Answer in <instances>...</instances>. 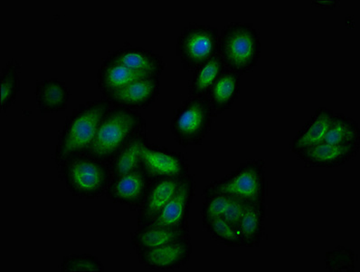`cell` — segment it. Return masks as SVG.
<instances>
[{
    "instance_id": "cell-1",
    "label": "cell",
    "mask_w": 360,
    "mask_h": 272,
    "mask_svg": "<svg viewBox=\"0 0 360 272\" xmlns=\"http://www.w3.org/2000/svg\"><path fill=\"white\" fill-rule=\"evenodd\" d=\"M112 104L104 97L87 101L72 111L60 132L53 154V161L58 167L72 157L86 153L101 121Z\"/></svg>"
},
{
    "instance_id": "cell-2",
    "label": "cell",
    "mask_w": 360,
    "mask_h": 272,
    "mask_svg": "<svg viewBox=\"0 0 360 272\" xmlns=\"http://www.w3.org/2000/svg\"><path fill=\"white\" fill-rule=\"evenodd\" d=\"M145 128L146 121L137 110L110 107L85 154L107 163L136 132Z\"/></svg>"
},
{
    "instance_id": "cell-3",
    "label": "cell",
    "mask_w": 360,
    "mask_h": 272,
    "mask_svg": "<svg viewBox=\"0 0 360 272\" xmlns=\"http://www.w3.org/2000/svg\"><path fill=\"white\" fill-rule=\"evenodd\" d=\"M219 54L227 69L240 75L252 72L261 58L260 31L250 22H229L219 33Z\"/></svg>"
},
{
    "instance_id": "cell-4",
    "label": "cell",
    "mask_w": 360,
    "mask_h": 272,
    "mask_svg": "<svg viewBox=\"0 0 360 272\" xmlns=\"http://www.w3.org/2000/svg\"><path fill=\"white\" fill-rule=\"evenodd\" d=\"M213 194L229 195L248 204L266 202L268 180L264 161L251 158L223 178L208 183L202 196L206 198Z\"/></svg>"
},
{
    "instance_id": "cell-5",
    "label": "cell",
    "mask_w": 360,
    "mask_h": 272,
    "mask_svg": "<svg viewBox=\"0 0 360 272\" xmlns=\"http://www.w3.org/2000/svg\"><path fill=\"white\" fill-rule=\"evenodd\" d=\"M107 166L89 154H81L58 166V175L72 195L93 200L105 194L112 181Z\"/></svg>"
},
{
    "instance_id": "cell-6",
    "label": "cell",
    "mask_w": 360,
    "mask_h": 272,
    "mask_svg": "<svg viewBox=\"0 0 360 272\" xmlns=\"http://www.w3.org/2000/svg\"><path fill=\"white\" fill-rule=\"evenodd\" d=\"M207 98L189 97L174 111L170 132L180 147H198L212 128L214 117Z\"/></svg>"
},
{
    "instance_id": "cell-7",
    "label": "cell",
    "mask_w": 360,
    "mask_h": 272,
    "mask_svg": "<svg viewBox=\"0 0 360 272\" xmlns=\"http://www.w3.org/2000/svg\"><path fill=\"white\" fill-rule=\"evenodd\" d=\"M219 30L211 25L191 22L183 28L176 41L175 51L182 68H195L219 54Z\"/></svg>"
},
{
    "instance_id": "cell-8",
    "label": "cell",
    "mask_w": 360,
    "mask_h": 272,
    "mask_svg": "<svg viewBox=\"0 0 360 272\" xmlns=\"http://www.w3.org/2000/svg\"><path fill=\"white\" fill-rule=\"evenodd\" d=\"M141 167L151 181L184 177L189 173V163L184 154L155 144L147 143L142 148Z\"/></svg>"
},
{
    "instance_id": "cell-9",
    "label": "cell",
    "mask_w": 360,
    "mask_h": 272,
    "mask_svg": "<svg viewBox=\"0 0 360 272\" xmlns=\"http://www.w3.org/2000/svg\"><path fill=\"white\" fill-rule=\"evenodd\" d=\"M192 251L191 240L188 238L138 252L137 257L140 264L148 270L172 271L179 270L188 264Z\"/></svg>"
},
{
    "instance_id": "cell-10",
    "label": "cell",
    "mask_w": 360,
    "mask_h": 272,
    "mask_svg": "<svg viewBox=\"0 0 360 272\" xmlns=\"http://www.w3.org/2000/svg\"><path fill=\"white\" fill-rule=\"evenodd\" d=\"M360 144H338L327 142L300 152L296 157L305 168L331 169L345 166L359 156Z\"/></svg>"
},
{
    "instance_id": "cell-11",
    "label": "cell",
    "mask_w": 360,
    "mask_h": 272,
    "mask_svg": "<svg viewBox=\"0 0 360 272\" xmlns=\"http://www.w3.org/2000/svg\"><path fill=\"white\" fill-rule=\"evenodd\" d=\"M151 180L140 168L131 173L112 177L105 192L110 202L131 208H139L144 200Z\"/></svg>"
},
{
    "instance_id": "cell-12",
    "label": "cell",
    "mask_w": 360,
    "mask_h": 272,
    "mask_svg": "<svg viewBox=\"0 0 360 272\" xmlns=\"http://www.w3.org/2000/svg\"><path fill=\"white\" fill-rule=\"evenodd\" d=\"M195 191L193 175L188 173L175 195L146 227L183 228L188 226L189 211ZM145 228V227H143Z\"/></svg>"
},
{
    "instance_id": "cell-13",
    "label": "cell",
    "mask_w": 360,
    "mask_h": 272,
    "mask_svg": "<svg viewBox=\"0 0 360 272\" xmlns=\"http://www.w3.org/2000/svg\"><path fill=\"white\" fill-rule=\"evenodd\" d=\"M186 176L157 179L150 182L144 200L138 208V228L146 227L158 216L178 192Z\"/></svg>"
},
{
    "instance_id": "cell-14",
    "label": "cell",
    "mask_w": 360,
    "mask_h": 272,
    "mask_svg": "<svg viewBox=\"0 0 360 272\" xmlns=\"http://www.w3.org/2000/svg\"><path fill=\"white\" fill-rule=\"evenodd\" d=\"M160 91V77L140 79L104 97L115 106L132 110L153 106Z\"/></svg>"
},
{
    "instance_id": "cell-15",
    "label": "cell",
    "mask_w": 360,
    "mask_h": 272,
    "mask_svg": "<svg viewBox=\"0 0 360 272\" xmlns=\"http://www.w3.org/2000/svg\"><path fill=\"white\" fill-rule=\"evenodd\" d=\"M103 62L127 66L134 70L160 75L166 68L163 56L140 46H123L112 50Z\"/></svg>"
},
{
    "instance_id": "cell-16",
    "label": "cell",
    "mask_w": 360,
    "mask_h": 272,
    "mask_svg": "<svg viewBox=\"0 0 360 272\" xmlns=\"http://www.w3.org/2000/svg\"><path fill=\"white\" fill-rule=\"evenodd\" d=\"M71 97V87L59 78L42 79L37 82L34 88L37 109L42 115L68 109Z\"/></svg>"
},
{
    "instance_id": "cell-17",
    "label": "cell",
    "mask_w": 360,
    "mask_h": 272,
    "mask_svg": "<svg viewBox=\"0 0 360 272\" xmlns=\"http://www.w3.org/2000/svg\"><path fill=\"white\" fill-rule=\"evenodd\" d=\"M333 116V111L328 107H319L316 109L311 119L302 126L290 142V150L296 156L300 152L322 143Z\"/></svg>"
},
{
    "instance_id": "cell-18",
    "label": "cell",
    "mask_w": 360,
    "mask_h": 272,
    "mask_svg": "<svg viewBox=\"0 0 360 272\" xmlns=\"http://www.w3.org/2000/svg\"><path fill=\"white\" fill-rule=\"evenodd\" d=\"M241 75L226 68L208 92L206 98L216 116L231 109L238 100L241 87Z\"/></svg>"
},
{
    "instance_id": "cell-19",
    "label": "cell",
    "mask_w": 360,
    "mask_h": 272,
    "mask_svg": "<svg viewBox=\"0 0 360 272\" xmlns=\"http://www.w3.org/2000/svg\"><path fill=\"white\" fill-rule=\"evenodd\" d=\"M188 238H191L188 226L176 229L160 227L138 228L131 234V246L138 252Z\"/></svg>"
},
{
    "instance_id": "cell-20",
    "label": "cell",
    "mask_w": 360,
    "mask_h": 272,
    "mask_svg": "<svg viewBox=\"0 0 360 272\" xmlns=\"http://www.w3.org/2000/svg\"><path fill=\"white\" fill-rule=\"evenodd\" d=\"M160 77L150 73L134 70L127 66L103 62L97 73V85L105 97L112 92L124 87L142 78Z\"/></svg>"
},
{
    "instance_id": "cell-21",
    "label": "cell",
    "mask_w": 360,
    "mask_h": 272,
    "mask_svg": "<svg viewBox=\"0 0 360 272\" xmlns=\"http://www.w3.org/2000/svg\"><path fill=\"white\" fill-rule=\"evenodd\" d=\"M266 220V202L248 204L240 220L238 230L243 247L257 248L264 238Z\"/></svg>"
},
{
    "instance_id": "cell-22",
    "label": "cell",
    "mask_w": 360,
    "mask_h": 272,
    "mask_svg": "<svg viewBox=\"0 0 360 272\" xmlns=\"http://www.w3.org/2000/svg\"><path fill=\"white\" fill-rule=\"evenodd\" d=\"M148 143L147 128L136 132L121 148V150L109 161L112 177L121 176L141 167V152Z\"/></svg>"
},
{
    "instance_id": "cell-23",
    "label": "cell",
    "mask_w": 360,
    "mask_h": 272,
    "mask_svg": "<svg viewBox=\"0 0 360 272\" xmlns=\"http://www.w3.org/2000/svg\"><path fill=\"white\" fill-rule=\"evenodd\" d=\"M226 68L225 63L219 54L195 68L193 77L188 84L189 97L206 98L208 92Z\"/></svg>"
},
{
    "instance_id": "cell-24",
    "label": "cell",
    "mask_w": 360,
    "mask_h": 272,
    "mask_svg": "<svg viewBox=\"0 0 360 272\" xmlns=\"http://www.w3.org/2000/svg\"><path fill=\"white\" fill-rule=\"evenodd\" d=\"M21 66L15 58L8 60L0 72V109L3 113L15 103L21 89Z\"/></svg>"
},
{
    "instance_id": "cell-25",
    "label": "cell",
    "mask_w": 360,
    "mask_h": 272,
    "mask_svg": "<svg viewBox=\"0 0 360 272\" xmlns=\"http://www.w3.org/2000/svg\"><path fill=\"white\" fill-rule=\"evenodd\" d=\"M323 142L338 144H360L359 123L342 113H334Z\"/></svg>"
},
{
    "instance_id": "cell-26",
    "label": "cell",
    "mask_w": 360,
    "mask_h": 272,
    "mask_svg": "<svg viewBox=\"0 0 360 272\" xmlns=\"http://www.w3.org/2000/svg\"><path fill=\"white\" fill-rule=\"evenodd\" d=\"M202 226L214 242L231 248L243 247L238 228L224 218L202 221Z\"/></svg>"
},
{
    "instance_id": "cell-27",
    "label": "cell",
    "mask_w": 360,
    "mask_h": 272,
    "mask_svg": "<svg viewBox=\"0 0 360 272\" xmlns=\"http://www.w3.org/2000/svg\"><path fill=\"white\" fill-rule=\"evenodd\" d=\"M60 270L63 272H101L105 271V266L99 258L90 253H72L62 259Z\"/></svg>"
},
{
    "instance_id": "cell-28",
    "label": "cell",
    "mask_w": 360,
    "mask_h": 272,
    "mask_svg": "<svg viewBox=\"0 0 360 272\" xmlns=\"http://www.w3.org/2000/svg\"><path fill=\"white\" fill-rule=\"evenodd\" d=\"M358 259V254L349 247L338 246L326 253L324 261L328 271L352 272Z\"/></svg>"
},
{
    "instance_id": "cell-29",
    "label": "cell",
    "mask_w": 360,
    "mask_h": 272,
    "mask_svg": "<svg viewBox=\"0 0 360 272\" xmlns=\"http://www.w3.org/2000/svg\"><path fill=\"white\" fill-rule=\"evenodd\" d=\"M201 208L202 221L222 218L231 201V197L226 194H213L204 198Z\"/></svg>"
},
{
    "instance_id": "cell-30",
    "label": "cell",
    "mask_w": 360,
    "mask_h": 272,
    "mask_svg": "<svg viewBox=\"0 0 360 272\" xmlns=\"http://www.w3.org/2000/svg\"><path fill=\"white\" fill-rule=\"evenodd\" d=\"M248 204V202L231 197L229 207H227L226 213L222 218L233 224V225L238 228L240 220H241L243 214L245 213Z\"/></svg>"
}]
</instances>
